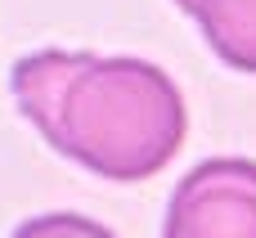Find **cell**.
I'll use <instances>...</instances> for the list:
<instances>
[{
	"instance_id": "obj_4",
	"label": "cell",
	"mask_w": 256,
	"mask_h": 238,
	"mask_svg": "<svg viewBox=\"0 0 256 238\" xmlns=\"http://www.w3.org/2000/svg\"><path fill=\"white\" fill-rule=\"evenodd\" d=\"M9 238H117V234L90 216H76V212H45V216L22 220Z\"/></svg>"
},
{
	"instance_id": "obj_1",
	"label": "cell",
	"mask_w": 256,
	"mask_h": 238,
	"mask_svg": "<svg viewBox=\"0 0 256 238\" xmlns=\"http://www.w3.org/2000/svg\"><path fill=\"white\" fill-rule=\"evenodd\" d=\"M9 86L54 153L117 184L158 176L184 144V99L148 58L40 50L14 63Z\"/></svg>"
},
{
	"instance_id": "obj_3",
	"label": "cell",
	"mask_w": 256,
	"mask_h": 238,
	"mask_svg": "<svg viewBox=\"0 0 256 238\" xmlns=\"http://www.w3.org/2000/svg\"><path fill=\"white\" fill-rule=\"evenodd\" d=\"M207 36L212 54L238 72H256V0H176Z\"/></svg>"
},
{
	"instance_id": "obj_2",
	"label": "cell",
	"mask_w": 256,
	"mask_h": 238,
	"mask_svg": "<svg viewBox=\"0 0 256 238\" xmlns=\"http://www.w3.org/2000/svg\"><path fill=\"white\" fill-rule=\"evenodd\" d=\"M162 238H256V162H198L166 202Z\"/></svg>"
}]
</instances>
